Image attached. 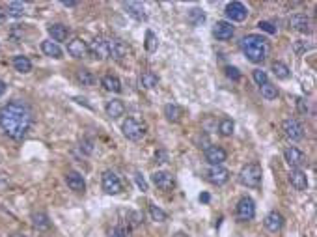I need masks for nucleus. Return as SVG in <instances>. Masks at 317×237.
Wrapping results in <instances>:
<instances>
[{
    "mask_svg": "<svg viewBox=\"0 0 317 237\" xmlns=\"http://www.w3.org/2000/svg\"><path fill=\"white\" fill-rule=\"evenodd\" d=\"M261 180H263V170L258 162H250V164L242 166L241 172H239V183L248 187V189L260 187Z\"/></svg>",
    "mask_w": 317,
    "mask_h": 237,
    "instance_id": "3",
    "label": "nucleus"
},
{
    "mask_svg": "<svg viewBox=\"0 0 317 237\" xmlns=\"http://www.w3.org/2000/svg\"><path fill=\"white\" fill-rule=\"evenodd\" d=\"M101 84L105 86V90H108V92H114V94H120L121 92L120 79L114 75H105L101 79Z\"/></svg>",
    "mask_w": 317,
    "mask_h": 237,
    "instance_id": "26",
    "label": "nucleus"
},
{
    "mask_svg": "<svg viewBox=\"0 0 317 237\" xmlns=\"http://www.w3.org/2000/svg\"><path fill=\"white\" fill-rule=\"evenodd\" d=\"M123 8L127 10V13H129L132 19L146 21V11H144V6H142V4H138V2H125V4H123Z\"/></svg>",
    "mask_w": 317,
    "mask_h": 237,
    "instance_id": "22",
    "label": "nucleus"
},
{
    "mask_svg": "<svg viewBox=\"0 0 317 237\" xmlns=\"http://www.w3.org/2000/svg\"><path fill=\"white\" fill-rule=\"evenodd\" d=\"M67 53H69L73 58H84L88 54V45L84 43L82 39L75 38L67 43Z\"/></svg>",
    "mask_w": 317,
    "mask_h": 237,
    "instance_id": "20",
    "label": "nucleus"
},
{
    "mask_svg": "<svg viewBox=\"0 0 317 237\" xmlns=\"http://www.w3.org/2000/svg\"><path fill=\"white\" fill-rule=\"evenodd\" d=\"M149 217L153 218L155 222H166L168 220V215L157 206H149Z\"/></svg>",
    "mask_w": 317,
    "mask_h": 237,
    "instance_id": "36",
    "label": "nucleus"
},
{
    "mask_svg": "<svg viewBox=\"0 0 317 237\" xmlns=\"http://www.w3.org/2000/svg\"><path fill=\"white\" fill-rule=\"evenodd\" d=\"M224 71H226V75L230 77L232 80H239V79H241V73H239V69H237V67L228 66L226 69H224Z\"/></svg>",
    "mask_w": 317,
    "mask_h": 237,
    "instance_id": "39",
    "label": "nucleus"
},
{
    "mask_svg": "<svg viewBox=\"0 0 317 237\" xmlns=\"http://www.w3.org/2000/svg\"><path fill=\"white\" fill-rule=\"evenodd\" d=\"M297 106H298V112H302V114L308 112V103L304 101V99H300V97H298V99H297Z\"/></svg>",
    "mask_w": 317,
    "mask_h": 237,
    "instance_id": "44",
    "label": "nucleus"
},
{
    "mask_svg": "<svg viewBox=\"0 0 317 237\" xmlns=\"http://www.w3.org/2000/svg\"><path fill=\"white\" fill-rule=\"evenodd\" d=\"M308 49H312V45H308V43H300V41L295 43V53H297V54L304 53V51H308Z\"/></svg>",
    "mask_w": 317,
    "mask_h": 237,
    "instance_id": "43",
    "label": "nucleus"
},
{
    "mask_svg": "<svg viewBox=\"0 0 317 237\" xmlns=\"http://www.w3.org/2000/svg\"><path fill=\"white\" fill-rule=\"evenodd\" d=\"M144 45H146V51H148V53H155V51H157L158 39H157V36L151 32V30H148V32H146V43H144Z\"/></svg>",
    "mask_w": 317,
    "mask_h": 237,
    "instance_id": "35",
    "label": "nucleus"
},
{
    "mask_svg": "<svg viewBox=\"0 0 317 237\" xmlns=\"http://www.w3.org/2000/svg\"><path fill=\"white\" fill-rule=\"evenodd\" d=\"M88 53H90L93 58H97V60L108 58V39L95 38L92 43L88 45Z\"/></svg>",
    "mask_w": 317,
    "mask_h": 237,
    "instance_id": "10",
    "label": "nucleus"
},
{
    "mask_svg": "<svg viewBox=\"0 0 317 237\" xmlns=\"http://www.w3.org/2000/svg\"><path fill=\"white\" fill-rule=\"evenodd\" d=\"M226 17L230 21H235V23H241L248 17V10H246V6L242 4V2H230L228 6H226Z\"/></svg>",
    "mask_w": 317,
    "mask_h": 237,
    "instance_id": "8",
    "label": "nucleus"
},
{
    "mask_svg": "<svg viewBox=\"0 0 317 237\" xmlns=\"http://www.w3.org/2000/svg\"><path fill=\"white\" fill-rule=\"evenodd\" d=\"M241 51L250 62L261 64L267 58V54H269V43H267V39L263 38V36L250 34V36L241 39Z\"/></svg>",
    "mask_w": 317,
    "mask_h": 237,
    "instance_id": "2",
    "label": "nucleus"
},
{
    "mask_svg": "<svg viewBox=\"0 0 317 237\" xmlns=\"http://www.w3.org/2000/svg\"><path fill=\"white\" fill-rule=\"evenodd\" d=\"M121 131H123L125 138H129L132 142H138L140 138H144V134H146V125L140 124L138 120H134V118H127L121 124Z\"/></svg>",
    "mask_w": 317,
    "mask_h": 237,
    "instance_id": "4",
    "label": "nucleus"
},
{
    "mask_svg": "<svg viewBox=\"0 0 317 237\" xmlns=\"http://www.w3.org/2000/svg\"><path fill=\"white\" fill-rule=\"evenodd\" d=\"M34 114L25 101H9L0 108V127L13 140H23L32 129Z\"/></svg>",
    "mask_w": 317,
    "mask_h": 237,
    "instance_id": "1",
    "label": "nucleus"
},
{
    "mask_svg": "<svg viewBox=\"0 0 317 237\" xmlns=\"http://www.w3.org/2000/svg\"><path fill=\"white\" fill-rule=\"evenodd\" d=\"M11 237H25V236H23V234H13Z\"/></svg>",
    "mask_w": 317,
    "mask_h": 237,
    "instance_id": "51",
    "label": "nucleus"
},
{
    "mask_svg": "<svg viewBox=\"0 0 317 237\" xmlns=\"http://www.w3.org/2000/svg\"><path fill=\"white\" fill-rule=\"evenodd\" d=\"M289 26L293 30H297V32H300V34H308L312 30V23H310V19H308L306 15L297 13V15H291L289 17Z\"/></svg>",
    "mask_w": 317,
    "mask_h": 237,
    "instance_id": "17",
    "label": "nucleus"
},
{
    "mask_svg": "<svg viewBox=\"0 0 317 237\" xmlns=\"http://www.w3.org/2000/svg\"><path fill=\"white\" fill-rule=\"evenodd\" d=\"M134 180H136V185H138L140 189H142V192H148V183H146L144 176H142L140 172H136V174H134Z\"/></svg>",
    "mask_w": 317,
    "mask_h": 237,
    "instance_id": "40",
    "label": "nucleus"
},
{
    "mask_svg": "<svg viewBox=\"0 0 317 237\" xmlns=\"http://www.w3.org/2000/svg\"><path fill=\"white\" fill-rule=\"evenodd\" d=\"M6 19H8V13H6V10H2V8H0V25H4Z\"/></svg>",
    "mask_w": 317,
    "mask_h": 237,
    "instance_id": "47",
    "label": "nucleus"
},
{
    "mask_svg": "<svg viewBox=\"0 0 317 237\" xmlns=\"http://www.w3.org/2000/svg\"><path fill=\"white\" fill-rule=\"evenodd\" d=\"M41 51L45 53L47 56H51V58H54V60H60L62 58V49L58 47V43H54V41H41Z\"/></svg>",
    "mask_w": 317,
    "mask_h": 237,
    "instance_id": "24",
    "label": "nucleus"
},
{
    "mask_svg": "<svg viewBox=\"0 0 317 237\" xmlns=\"http://www.w3.org/2000/svg\"><path fill=\"white\" fill-rule=\"evenodd\" d=\"M282 131L284 134L288 136L289 140H300L302 136H304V127L302 124L295 120V118H288V120H284L282 122Z\"/></svg>",
    "mask_w": 317,
    "mask_h": 237,
    "instance_id": "6",
    "label": "nucleus"
},
{
    "mask_svg": "<svg viewBox=\"0 0 317 237\" xmlns=\"http://www.w3.org/2000/svg\"><path fill=\"white\" fill-rule=\"evenodd\" d=\"M272 73L276 75V79H282V80L289 79V75H291L289 67L286 66L284 62H274V64H272Z\"/></svg>",
    "mask_w": 317,
    "mask_h": 237,
    "instance_id": "31",
    "label": "nucleus"
},
{
    "mask_svg": "<svg viewBox=\"0 0 317 237\" xmlns=\"http://www.w3.org/2000/svg\"><path fill=\"white\" fill-rule=\"evenodd\" d=\"M263 32H267V34H276V28L270 25V23H267V21H260V25H258Z\"/></svg>",
    "mask_w": 317,
    "mask_h": 237,
    "instance_id": "42",
    "label": "nucleus"
},
{
    "mask_svg": "<svg viewBox=\"0 0 317 237\" xmlns=\"http://www.w3.org/2000/svg\"><path fill=\"white\" fill-rule=\"evenodd\" d=\"M174 237H190V236H186L185 232H177V234H176Z\"/></svg>",
    "mask_w": 317,
    "mask_h": 237,
    "instance_id": "50",
    "label": "nucleus"
},
{
    "mask_svg": "<svg viewBox=\"0 0 317 237\" xmlns=\"http://www.w3.org/2000/svg\"><path fill=\"white\" fill-rule=\"evenodd\" d=\"M6 13L11 17H23L25 15V4L23 2H9Z\"/></svg>",
    "mask_w": 317,
    "mask_h": 237,
    "instance_id": "33",
    "label": "nucleus"
},
{
    "mask_svg": "<svg viewBox=\"0 0 317 237\" xmlns=\"http://www.w3.org/2000/svg\"><path fill=\"white\" fill-rule=\"evenodd\" d=\"M65 183H67V187L75 192H84L86 189V183H84V178L79 174V172H67L65 174Z\"/></svg>",
    "mask_w": 317,
    "mask_h": 237,
    "instance_id": "19",
    "label": "nucleus"
},
{
    "mask_svg": "<svg viewBox=\"0 0 317 237\" xmlns=\"http://www.w3.org/2000/svg\"><path fill=\"white\" fill-rule=\"evenodd\" d=\"M49 34H51V38L56 41H65L67 39V34H69V28L62 25V23H56V25H51L49 26Z\"/></svg>",
    "mask_w": 317,
    "mask_h": 237,
    "instance_id": "23",
    "label": "nucleus"
},
{
    "mask_svg": "<svg viewBox=\"0 0 317 237\" xmlns=\"http://www.w3.org/2000/svg\"><path fill=\"white\" fill-rule=\"evenodd\" d=\"M205 176H207V180L211 181L213 185H224L230 180V170H226L224 166H211Z\"/></svg>",
    "mask_w": 317,
    "mask_h": 237,
    "instance_id": "13",
    "label": "nucleus"
},
{
    "mask_svg": "<svg viewBox=\"0 0 317 237\" xmlns=\"http://www.w3.org/2000/svg\"><path fill=\"white\" fill-rule=\"evenodd\" d=\"M284 159H286V162H288L291 168H298V166H302L306 162V155L300 152L298 148L291 146V148H288L284 152Z\"/></svg>",
    "mask_w": 317,
    "mask_h": 237,
    "instance_id": "12",
    "label": "nucleus"
},
{
    "mask_svg": "<svg viewBox=\"0 0 317 237\" xmlns=\"http://www.w3.org/2000/svg\"><path fill=\"white\" fill-rule=\"evenodd\" d=\"M62 6H65V8H75V6H79V2H75V0H65V2H62Z\"/></svg>",
    "mask_w": 317,
    "mask_h": 237,
    "instance_id": "46",
    "label": "nucleus"
},
{
    "mask_svg": "<svg viewBox=\"0 0 317 237\" xmlns=\"http://www.w3.org/2000/svg\"><path fill=\"white\" fill-rule=\"evenodd\" d=\"M252 77H254V80H256V84H267L269 82V77H267V73L265 71H261V69H254V73H252Z\"/></svg>",
    "mask_w": 317,
    "mask_h": 237,
    "instance_id": "38",
    "label": "nucleus"
},
{
    "mask_svg": "<svg viewBox=\"0 0 317 237\" xmlns=\"http://www.w3.org/2000/svg\"><path fill=\"white\" fill-rule=\"evenodd\" d=\"M188 23H190L192 26H200V25H204L205 23L204 10H200V8H192V10L188 11Z\"/></svg>",
    "mask_w": 317,
    "mask_h": 237,
    "instance_id": "30",
    "label": "nucleus"
},
{
    "mask_svg": "<svg viewBox=\"0 0 317 237\" xmlns=\"http://www.w3.org/2000/svg\"><path fill=\"white\" fill-rule=\"evenodd\" d=\"M265 228L269 230V232H272V234H276V232H280L282 228H284V222H286V218H284V215L280 213V211H270L269 215L265 217Z\"/></svg>",
    "mask_w": 317,
    "mask_h": 237,
    "instance_id": "16",
    "label": "nucleus"
},
{
    "mask_svg": "<svg viewBox=\"0 0 317 237\" xmlns=\"http://www.w3.org/2000/svg\"><path fill=\"white\" fill-rule=\"evenodd\" d=\"M4 92H6V82H4V80H0V97L4 95Z\"/></svg>",
    "mask_w": 317,
    "mask_h": 237,
    "instance_id": "48",
    "label": "nucleus"
},
{
    "mask_svg": "<svg viewBox=\"0 0 317 237\" xmlns=\"http://www.w3.org/2000/svg\"><path fill=\"white\" fill-rule=\"evenodd\" d=\"M289 183L295 190H306L308 189V176L306 172H302L300 168H291L289 172Z\"/></svg>",
    "mask_w": 317,
    "mask_h": 237,
    "instance_id": "14",
    "label": "nucleus"
},
{
    "mask_svg": "<svg viewBox=\"0 0 317 237\" xmlns=\"http://www.w3.org/2000/svg\"><path fill=\"white\" fill-rule=\"evenodd\" d=\"M13 67H15V71L19 73H30L32 71V62L28 60V56H15L13 58Z\"/></svg>",
    "mask_w": 317,
    "mask_h": 237,
    "instance_id": "28",
    "label": "nucleus"
},
{
    "mask_svg": "<svg viewBox=\"0 0 317 237\" xmlns=\"http://www.w3.org/2000/svg\"><path fill=\"white\" fill-rule=\"evenodd\" d=\"M164 116H166L168 122L177 124V122L181 120V116H183V110H181V106H177L176 103H168L166 106H164Z\"/></svg>",
    "mask_w": 317,
    "mask_h": 237,
    "instance_id": "25",
    "label": "nucleus"
},
{
    "mask_svg": "<svg viewBox=\"0 0 317 237\" xmlns=\"http://www.w3.org/2000/svg\"><path fill=\"white\" fill-rule=\"evenodd\" d=\"M77 77H79V80L82 82V86H92L95 82V77L92 75V71H88V69H79L77 71Z\"/></svg>",
    "mask_w": 317,
    "mask_h": 237,
    "instance_id": "37",
    "label": "nucleus"
},
{
    "mask_svg": "<svg viewBox=\"0 0 317 237\" xmlns=\"http://www.w3.org/2000/svg\"><path fill=\"white\" fill-rule=\"evenodd\" d=\"M155 159H157V162H166V159H168L166 152H157L155 153Z\"/></svg>",
    "mask_w": 317,
    "mask_h": 237,
    "instance_id": "45",
    "label": "nucleus"
},
{
    "mask_svg": "<svg viewBox=\"0 0 317 237\" xmlns=\"http://www.w3.org/2000/svg\"><path fill=\"white\" fill-rule=\"evenodd\" d=\"M151 180H153V183H155L160 190H172V189H174V185H176L174 176H172L170 172H166V170L155 172V174L151 176Z\"/></svg>",
    "mask_w": 317,
    "mask_h": 237,
    "instance_id": "11",
    "label": "nucleus"
},
{
    "mask_svg": "<svg viewBox=\"0 0 317 237\" xmlns=\"http://www.w3.org/2000/svg\"><path fill=\"white\" fill-rule=\"evenodd\" d=\"M200 202H209V194H207V192L200 194Z\"/></svg>",
    "mask_w": 317,
    "mask_h": 237,
    "instance_id": "49",
    "label": "nucleus"
},
{
    "mask_svg": "<svg viewBox=\"0 0 317 237\" xmlns=\"http://www.w3.org/2000/svg\"><path fill=\"white\" fill-rule=\"evenodd\" d=\"M110 237H129V232H127V228L116 226L114 230H112V236Z\"/></svg>",
    "mask_w": 317,
    "mask_h": 237,
    "instance_id": "41",
    "label": "nucleus"
},
{
    "mask_svg": "<svg viewBox=\"0 0 317 237\" xmlns=\"http://www.w3.org/2000/svg\"><path fill=\"white\" fill-rule=\"evenodd\" d=\"M106 116L108 118H112V120H118V118H121L123 114H125V105H123V101H120V99H112V101H108L106 103Z\"/></svg>",
    "mask_w": 317,
    "mask_h": 237,
    "instance_id": "21",
    "label": "nucleus"
},
{
    "mask_svg": "<svg viewBox=\"0 0 317 237\" xmlns=\"http://www.w3.org/2000/svg\"><path fill=\"white\" fill-rule=\"evenodd\" d=\"M261 95H263L267 101H272V99L278 97V88L274 84H270V82H267V84L261 86Z\"/></svg>",
    "mask_w": 317,
    "mask_h": 237,
    "instance_id": "34",
    "label": "nucleus"
},
{
    "mask_svg": "<svg viewBox=\"0 0 317 237\" xmlns=\"http://www.w3.org/2000/svg\"><path fill=\"white\" fill-rule=\"evenodd\" d=\"M140 84L144 86L146 90H151V88H155L158 84V77L155 73H151V71H142V75H140Z\"/></svg>",
    "mask_w": 317,
    "mask_h": 237,
    "instance_id": "29",
    "label": "nucleus"
},
{
    "mask_svg": "<svg viewBox=\"0 0 317 237\" xmlns=\"http://www.w3.org/2000/svg\"><path fill=\"white\" fill-rule=\"evenodd\" d=\"M235 215L239 220L246 222V220H252L256 217V204L250 196H242L239 202H237V208H235Z\"/></svg>",
    "mask_w": 317,
    "mask_h": 237,
    "instance_id": "5",
    "label": "nucleus"
},
{
    "mask_svg": "<svg viewBox=\"0 0 317 237\" xmlns=\"http://www.w3.org/2000/svg\"><path fill=\"white\" fill-rule=\"evenodd\" d=\"M226 159H228V153L220 146H209V148H205V161L209 162L211 166H220Z\"/></svg>",
    "mask_w": 317,
    "mask_h": 237,
    "instance_id": "9",
    "label": "nucleus"
},
{
    "mask_svg": "<svg viewBox=\"0 0 317 237\" xmlns=\"http://www.w3.org/2000/svg\"><path fill=\"white\" fill-rule=\"evenodd\" d=\"M32 224H34L36 230H49V228H51V218H49L47 213L39 211V213H34V215H32Z\"/></svg>",
    "mask_w": 317,
    "mask_h": 237,
    "instance_id": "27",
    "label": "nucleus"
},
{
    "mask_svg": "<svg viewBox=\"0 0 317 237\" xmlns=\"http://www.w3.org/2000/svg\"><path fill=\"white\" fill-rule=\"evenodd\" d=\"M213 36L218 39V41H228V39H232V36H233L232 23H228V21H218L213 28Z\"/></svg>",
    "mask_w": 317,
    "mask_h": 237,
    "instance_id": "18",
    "label": "nucleus"
},
{
    "mask_svg": "<svg viewBox=\"0 0 317 237\" xmlns=\"http://www.w3.org/2000/svg\"><path fill=\"white\" fill-rule=\"evenodd\" d=\"M129 53V47L125 41L121 39H108V56H112L114 60H121L123 56H127Z\"/></svg>",
    "mask_w": 317,
    "mask_h": 237,
    "instance_id": "15",
    "label": "nucleus"
},
{
    "mask_svg": "<svg viewBox=\"0 0 317 237\" xmlns=\"http://www.w3.org/2000/svg\"><path fill=\"white\" fill-rule=\"evenodd\" d=\"M233 129H235L233 120H230V118H224V120H220V124H218V133L222 134V136H232Z\"/></svg>",
    "mask_w": 317,
    "mask_h": 237,
    "instance_id": "32",
    "label": "nucleus"
},
{
    "mask_svg": "<svg viewBox=\"0 0 317 237\" xmlns=\"http://www.w3.org/2000/svg\"><path fill=\"white\" fill-rule=\"evenodd\" d=\"M101 187L106 194H120L121 192V180L118 174L112 170H106L101 178Z\"/></svg>",
    "mask_w": 317,
    "mask_h": 237,
    "instance_id": "7",
    "label": "nucleus"
}]
</instances>
